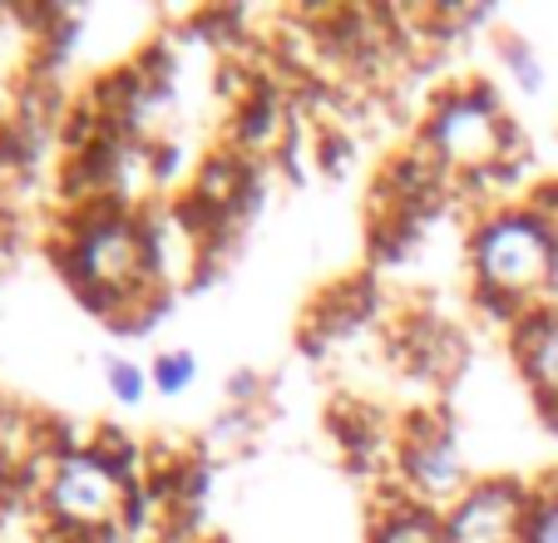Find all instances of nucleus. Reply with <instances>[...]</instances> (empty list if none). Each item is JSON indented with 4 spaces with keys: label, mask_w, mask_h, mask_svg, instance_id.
Wrapping results in <instances>:
<instances>
[{
    "label": "nucleus",
    "mask_w": 558,
    "mask_h": 543,
    "mask_svg": "<svg viewBox=\"0 0 558 543\" xmlns=\"http://www.w3.org/2000/svg\"><path fill=\"white\" fill-rule=\"evenodd\" d=\"M50 252L80 306L105 316L114 331H148L173 297L158 282L148 213L119 208V203L64 208L60 228L50 232Z\"/></svg>",
    "instance_id": "nucleus-1"
},
{
    "label": "nucleus",
    "mask_w": 558,
    "mask_h": 543,
    "mask_svg": "<svg viewBox=\"0 0 558 543\" xmlns=\"http://www.w3.org/2000/svg\"><path fill=\"white\" fill-rule=\"evenodd\" d=\"M415 148L430 154V164L454 183V193H509L529 164V144L519 134L514 114L505 109L489 80L445 84L425 99V114L415 124Z\"/></svg>",
    "instance_id": "nucleus-2"
},
{
    "label": "nucleus",
    "mask_w": 558,
    "mask_h": 543,
    "mask_svg": "<svg viewBox=\"0 0 558 543\" xmlns=\"http://www.w3.org/2000/svg\"><path fill=\"white\" fill-rule=\"evenodd\" d=\"M464 267L474 306L519 326L558 292V228L529 203H485L464 228Z\"/></svg>",
    "instance_id": "nucleus-3"
},
{
    "label": "nucleus",
    "mask_w": 558,
    "mask_h": 543,
    "mask_svg": "<svg viewBox=\"0 0 558 543\" xmlns=\"http://www.w3.org/2000/svg\"><path fill=\"white\" fill-rule=\"evenodd\" d=\"M144 474L124 470L95 439H64L35 494L40 539H124Z\"/></svg>",
    "instance_id": "nucleus-4"
},
{
    "label": "nucleus",
    "mask_w": 558,
    "mask_h": 543,
    "mask_svg": "<svg viewBox=\"0 0 558 543\" xmlns=\"http://www.w3.org/2000/svg\"><path fill=\"white\" fill-rule=\"evenodd\" d=\"M390 470H396V490L415 504H430L445 509L470 490V464H464V449L454 439V425L435 410H415L411 420L396 435V455H390Z\"/></svg>",
    "instance_id": "nucleus-5"
},
{
    "label": "nucleus",
    "mask_w": 558,
    "mask_h": 543,
    "mask_svg": "<svg viewBox=\"0 0 558 543\" xmlns=\"http://www.w3.org/2000/svg\"><path fill=\"white\" fill-rule=\"evenodd\" d=\"M534 484L514 474H485L454 504H445V543H524Z\"/></svg>",
    "instance_id": "nucleus-6"
},
{
    "label": "nucleus",
    "mask_w": 558,
    "mask_h": 543,
    "mask_svg": "<svg viewBox=\"0 0 558 543\" xmlns=\"http://www.w3.org/2000/svg\"><path fill=\"white\" fill-rule=\"evenodd\" d=\"M509 355H514L544 425L558 430V302L538 306L519 326H509Z\"/></svg>",
    "instance_id": "nucleus-7"
},
{
    "label": "nucleus",
    "mask_w": 558,
    "mask_h": 543,
    "mask_svg": "<svg viewBox=\"0 0 558 543\" xmlns=\"http://www.w3.org/2000/svg\"><path fill=\"white\" fill-rule=\"evenodd\" d=\"M292 114H287V105H282V95L277 89H267L263 80L253 84V95L243 99V105L232 109V129H228V144L238 148V154H247V158H277L282 154V144L292 138Z\"/></svg>",
    "instance_id": "nucleus-8"
},
{
    "label": "nucleus",
    "mask_w": 558,
    "mask_h": 543,
    "mask_svg": "<svg viewBox=\"0 0 558 543\" xmlns=\"http://www.w3.org/2000/svg\"><path fill=\"white\" fill-rule=\"evenodd\" d=\"M366 543H445V519L430 504H415L401 490H390L371 519Z\"/></svg>",
    "instance_id": "nucleus-9"
},
{
    "label": "nucleus",
    "mask_w": 558,
    "mask_h": 543,
    "mask_svg": "<svg viewBox=\"0 0 558 543\" xmlns=\"http://www.w3.org/2000/svg\"><path fill=\"white\" fill-rule=\"evenodd\" d=\"M198 381V355L193 351H158L154 361H148V386L158 390V396H183V390Z\"/></svg>",
    "instance_id": "nucleus-10"
},
{
    "label": "nucleus",
    "mask_w": 558,
    "mask_h": 543,
    "mask_svg": "<svg viewBox=\"0 0 558 543\" xmlns=\"http://www.w3.org/2000/svg\"><path fill=\"white\" fill-rule=\"evenodd\" d=\"M499 64H505V74L524 89V95H538V89H544V60H538V50L529 40L505 35V40H499Z\"/></svg>",
    "instance_id": "nucleus-11"
},
{
    "label": "nucleus",
    "mask_w": 558,
    "mask_h": 543,
    "mask_svg": "<svg viewBox=\"0 0 558 543\" xmlns=\"http://www.w3.org/2000/svg\"><path fill=\"white\" fill-rule=\"evenodd\" d=\"M524 543H558V474L534 484V504H529Z\"/></svg>",
    "instance_id": "nucleus-12"
},
{
    "label": "nucleus",
    "mask_w": 558,
    "mask_h": 543,
    "mask_svg": "<svg viewBox=\"0 0 558 543\" xmlns=\"http://www.w3.org/2000/svg\"><path fill=\"white\" fill-rule=\"evenodd\" d=\"M105 386H109V400H119V406H138V400L148 396V371L138 366V361H129V355H109L105 361Z\"/></svg>",
    "instance_id": "nucleus-13"
},
{
    "label": "nucleus",
    "mask_w": 558,
    "mask_h": 543,
    "mask_svg": "<svg viewBox=\"0 0 558 543\" xmlns=\"http://www.w3.org/2000/svg\"><path fill=\"white\" fill-rule=\"evenodd\" d=\"M253 435H257V406L218 410V420H213V430H208L213 445H247Z\"/></svg>",
    "instance_id": "nucleus-14"
},
{
    "label": "nucleus",
    "mask_w": 558,
    "mask_h": 543,
    "mask_svg": "<svg viewBox=\"0 0 558 543\" xmlns=\"http://www.w3.org/2000/svg\"><path fill=\"white\" fill-rule=\"evenodd\" d=\"M267 396V381L257 371H232L228 376V406H257Z\"/></svg>",
    "instance_id": "nucleus-15"
},
{
    "label": "nucleus",
    "mask_w": 558,
    "mask_h": 543,
    "mask_svg": "<svg viewBox=\"0 0 558 543\" xmlns=\"http://www.w3.org/2000/svg\"><path fill=\"white\" fill-rule=\"evenodd\" d=\"M15 109H21V89H15V84L0 74V129L15 124Z\"/></svg>",
    "instance_id": "nucleus-16"
}]
</instances>
